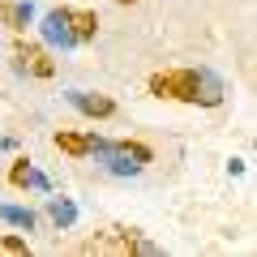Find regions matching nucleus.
Here are the masks:
<instances>
[{"label":"nucleus","mask_w":257,"mask_h":257,"mask_svg":"<svg viewBox=\"0 0 257 257\" xmlns=\"http://www.w3.org/2000/svg\"><path fill=\"white\" fill-rule=\"evenodd\" d=\"M64 99L73 103L82 116H94V120H107V116H116V103L107 99V94H90V90H69Z\"/></svg>","instance_id":"39448f33"},{"label":"nucleus","mask_w":257,"mask_h":257,"mask_svg":"<svg viewBox=\"0 0 257 257\" xmlns=\"http://www.w3.org/2000/svg\"><path fill=\"white\" fill-rule=\"evenodd\" d=\"M47 219H52L60 231H69L77 223V206L69 202V197H47Z\"/></svg>","instance_id":"1a4fd4ad"},{"label":"nucleus","mask_w":257,"mask_h":257,"mask_svg":"<svg viewBox=\"0 0 257 257\" xmlns=\"http://www.w3.org/2000/svg\"><path fill=\"white\" fill-rule=\"evenodd\" d=\"M30 22H35V5L30 0H0V26H9V30H26Z\"/></svg>","instance_id":"423d86ee"},{"label":"nucleus","mask_w":257,"mask_h":257,"mask_svg":"<svg viewBox=\"0 0 257 257\" xmlns=\"http://www.w3.org/2000/svg\"><path fill=\"white\" fill-rule=\"evenodd\" d=\"M120 5H133V0H120Z\"/></svg>","instance_id":"f8f14e48"},{"label":"nucleus","mask_w":257,"mask_h":257,"mask_svg":"<svg viewBox=\"0 0 257 257\" xmlns=\"http://www.w3.org/2000/svg\"><path fill=\"white\" fill-rule=\"evenodd\" d=\"M150 94L159 99H176V103H197V107H219L227 99V86L214 69L197 64V69H167V73L150 77Z\"/></svg>","instance_id":"f257e3e1"},{"label":"nucleus","mask_w":257,"mask_h":257,"mask_svg":"<svg viewBox=\"0 0 257 257\" xmlns=\"http://www.w3.org/2000/svg\"><path fill=\"white\" fill-rule=\"evenodd\" d=\"M13 69H18V73H30V77H52L56 73V60L43 52V47L22 43L18 52H13Z\"/></svg>","instance_id":"20e7f679"},{"label":"nucleus","mask_w":257,"mask_h":257,"mask_svg":"<svg viewBox=\"0 0 257 257\" xmlns=\"http://www.w3.org/2000/svg\"><path fill=\"white\" fill-rule=\"evenodd\" d=\"M94 159H99L111 176H138L155 155H150V146H142V142H103V146L94 150Z\"/></svg>","instance_id":"7ed1b4c3"},{"label":"nucleus","mask_w":257,"mask_h":257,"mask_svg":"<svg viewBox=\"0 0 257 257\" xmlns=\"http://www.w3.org/2000/svg\"><path fill=\"white\" fill-rule=\"evenodd\" d=\"M56 146H60L64 155L82 159V155H94V150L103 146V138H99V133H64V128H60V133H56Z\"/></svg>","instance_id":"6e6552de"},{"label":"nucleus","mask_w":257,"mask_h":257,"mask_svg":"<svg viewBox=\"0 0 257 257\" xmlns=\"http://www.w3.org/2000/svg\"><path fill=\"white\" fill-rule=\"evenodd\" d=\"M39 35L47 47H60V52H73V47L90 43L99 35V13L94 9H47L39 22Z\"/></svg>","instance_id":"f03ea898"},{"label":"nucleus","mask_w":257,"mask_h":257,"mask_svg":"<svg viewBox=\"0 0 257 257\" xmlns=\"http://www.w3.org/2000/svg\"><path fill=\"white\" fill-rule=\"evenodd\" d=\"M0 219L13 223V227H22V231H35L39 227V214L30 210V206H9V202H5V206H0Z\"/></svg>","instance_id":"9d476101"},{"label":"nucleus","mask_w":257,"mask_h":257,"mask_svg":"<svg viewBox=\"0 0 257 257\" xmlns=\"http://www.w3.org/2000/svg\"><path fill=\"white\" fill-rule=\"evenodd\" d=\"M5 248H9V253H22V248H26V240H18V236H9V240H5Z\"/></svg>","instance_id":"9b49d317"},{"label":"nucleus","mask_w":257,"mask_h":257,"mask_svg":"<svg viewBox=\"0 0 257 257\" xmlns=\"http://www.w3.org/2000/svg\"><path fill=\"white\" fill-rule=\"evenodd\" d=\"M9 180L18 184V189H39V193H52V180H47V176L39 172L35 163H26V159H18V163L9 167Z\"/></svg>","instance_id":"0eeeda50"}]
</instances>
